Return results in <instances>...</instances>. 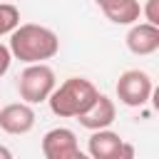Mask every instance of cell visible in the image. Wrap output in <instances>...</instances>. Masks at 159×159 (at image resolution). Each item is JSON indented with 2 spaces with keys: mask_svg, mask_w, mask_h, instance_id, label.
Wrapping results in <instances>:
<instances>
[{
  "mask_svg": "<svg viewBox=\"0 0 159 159\" xmlns=\"http://www.w3.org/2000/svg\"><path fill=\"white\" fill-rule=\"evenodd\" d=\"M7 50H10V55L15 60L35 65V62H45V60L55 57L57 50H60V40L50 27L35 25V22H25V25H17L10 32Z\"/></svg>",
  "mask_w": 159,
  "mask_h": 159,
  "instance_id": "cell-1",
  "label": "cell"
},
{
  "mask_svg": "<svg viewBox=\"0 0 159 159\" xmlns=\"http://www.w3.org/2000/svg\"><path fill=\"white\" fill-rule=\"evenodd\" d=\"M99 89L84 80V77H70L65 80L60 87H55L47 97L52 114L57 117H80L82 112H87L92 107V102L97 99Z\"/></svg>",
  "mask_w": 159,
  "mask_h": 159,
  "instance_id": "cell-2",
  "label": "cell"
},
{
  "mask_svg": "<svg viewBox=\"0 0 159 159\" xmlns=\"http://www.w3.org/2000/svg\"><path fill=\"white\" fill-rule=\"evenodd\" d=\"M57 87V80H55V70L45 62H35V65H27L20 77H17V92H20V99L27 102V104H40V102H47L50 92Z\"/></svg>",
  "mask_w": 159,
  "mask_h": 159,
  "instance_id": "cell-3",
  "label": "cell"
},
{
  "mask_svg": "<svg viewBox=\"0 0 159 159\" xmlns=\"http://www.w3.org/2000/svg\"><path fill=\"white\" fill-rule=\"evenodd\" d=\"M152 92H154L152 77L147 72H142V70H127L117 80V97L127 107H142V104H147V99L152 97Z\"/></svg>",
  "mask_w": 159,
  "mask_h": 159,
  "instance_id": "cell-4",
  "label": "cell"
},
{
  "mask_svg": "<svg viewBox=\"0 0 159 159\" xmlns=\"http://www.w3.org/2000/svg\"><path fill=\"white\" fill-rule=\"evenodd\" d=\"M35 127V109L27 102H12L0 109V129L7 134H27Z\"/></svg>",
  "mask_w": 159,
  "mask_h": 159,
  "instance_id": "cell-5",
  "label": "cell"
},
{
  "mask_svg": "<svg viewBox=\"0 0 159 159\" xmlns=\"http://www.w3.org/2000/svg\"><path fill=\"white\" fill-rule=\"evenodd\" d=\"M114 117H117L114 102H112L107 94H97V99L92 102V107H89L87 112H82L77 119H80V124H82L84 129L97 132V129H107V127L114 122Z\"/></svg>",
  "mask_w": 159,
  "mask_h": 159,
  "instance_id": "cell-6",
  "label": "cell"
},
{
  "mask_svg": "<svg viewBox=\"0 0 159 159\" xmlns=\"http://www.w3.org/2000/svg\"><path fill=\"white\" fill-rule=\"evenodd\" d=\"M127 47L134 55H152L159 50V27L149 22H134L127 32Z\"/></svg>",
  "mask_w": 159,
  "mask_h": 159,
  "instance_id": "cell-7",
  "label": "cell"
},
{
  "mask_svg": "<svg viewBox=\"0 0 159 159\" xmlns=\"http://www.w3.org/2000/svg\"><path fill=\"white\" fill-rule=\"evenodd\" d=\"M122 137L117 132H109V129H97L92 132L89 142H87V152L92 159H109L119 147H122Z\"/></svg>",
  "mask_w": 159,
  "mask_h": 159,
  "instance_id": "cell-8",
  "label": "cell"
},
{
  "mask_svg": "<svg viewBox=\"0 0 159 159\" xmlns=\"http://www.w3.org/2000/svg\"><path fill=\"white\" fill-rule=\"evenodd\" d=\"M102 12L114 25H134L139 20V15H142V7H139L137 0H114V2L104 5Z\"/></svg>",
  "mask_w": 159,
  "mask_h": 159,
  "instance_id": "cell-9",
  "label": "cell"
},
{
  "mask_svg": "<svg viewBox=\"0 0 159 159\" xmlns=\"http://www.w3.org/2000/svg\"><path fill=\"white\" fill-rule=\"evenodd\" d=\"M72 147H77V134L67 127H55L42 137V154L45 157L60 154V152L72 149Z\"/></svg>",
  "mask_w": 159,
  "mask_h": 159,
  "instance_id": "cell-10",
  "label": "cell"
},
{
  "mask_svg": "<svg viewBox=\"0 0 159 159\" xmlns=\"http://www.w3.org/2000/svg\"><path fill=\"white\" fill-rule=\"evenodd\" d=\"M20 25V10L12 2H0V37L10 35Z\"/></svg>",
  "mask_w": 159,
  "mask_h": 159,
  "instance_id": "cell-11",
  "label": "cell"
},
{
  "mask_svg": "<svg viewBox=\"0 0 159 159\" xmlns=\"http://www.w3.org/2000/svg\"><path fill=\"white\" fill-rule=\"evenodd\" d=\"M45 159H92L89 154H84L80 147H72V149H65L60 154H52V157H45Z\"/></svg>",
  "mask_w": 159,
  "mask_h": 159,
  "instance_id": "cell-12",
  "label": "cell"
},
{
  "mask_svg": "<svg viewBox=\"0 0 159 159\" xmlns=\"http://www.w3.org/2000/svg\"><path fill=\"white\" fill-rule=\"evenodd\" d=\"M157 7H159V0H147V7H144L142 12L147 15V22H149V25H157V27H159V10H157Z\"/></svg>",
  "mask_w": 159,
  "mask_h": 159,
  "instance_id": "cell-13",
  "label": "cell"
},
{
  "mask_svg": "<svg viewBox=\"0 0 159 159\" xmlns=\"http://www.w3.org/2000/svg\"><path fill=\"white\" fill-rule=\"evenodd\" d=\"M109 159H134V144L129 142H122V147L109 157Z\"/></svg>",
  "mask_w": 159,
  "mask_h": 159,
  "instance_id": "cell-14",
  "label": "cell"
},
{
  "mask_svg": "<svg viewBox=\"0 0 159 159\" xmlns=\"http://www.w3.org/2000/svg\"><path fill=\"white\" fill-rule=\"evenodd\" d=\"M10 62H12V55H10V50L5 47V45H0V77L10 70Z\"/></svg>",
  "mask_w": 159,
  "mask_h": 159,
  "instance_id": "cell-15",
  "label": "cell"
},
{
  "mask_svg": "<svg viewBox=\"0 0 159 159\" xmlns=\"http://www.w3.org/2000/svg\"><path fill=\"white\" fill-rule=\"evenodd\" d=\"M0 159H12V152H10L5 144H0Z\"/></svg>",
  "mask_w": 159,
  "mask_h": 159,
  "instance_id": "cell-16",
  "label": "cell"
},
{
  "mask_svg": "<svg viewBox=\"0 0 159 159\" xmlns=\"http://www.w3.org/2000/svg\"><path fill=\"white\" fill-rule=\"evenodd\" d=\"M94 2H97L99 7H104V5H109V2H114V0H94Z\"/></svg>",
  "mask_w": 159,
  "mask_h": 159,
  "instance_id": "cell-17",
  "label": "cell"
}]
</instances>
